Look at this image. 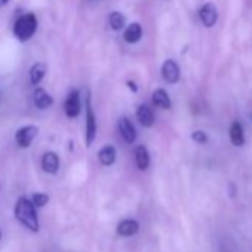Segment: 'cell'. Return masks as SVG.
Returning a JSON list of instances; mask_svg holds the SVG:
<instances>
[{"instance_id":"cell-10","label":"cell","mask_w":252,"mask_h":252,"mask_svg":"<svg viewBox=\"0 0 252 252\" xmlns=\"http://www.w3.org/2000/svg\"><path fill=\"white\" fill-rule=\"evenodd\" d=\"M137 119H138V122L144 126V128H152V126L155 125V113H153V110H152L147 104L138 105Z\"/></svg>"},{"instance_id":"cell-14","label":"cell","mask_w":252,"mask_h":252,"mask_svg":"<svg viewBox=\"0 0 252 252\" xmlns=\"http://www.w3.org/2000/svg\"><path fill=\"white\" fill-rule=\"evenodd\" d=\"M152 96H153V104L156 107H159L162 110H169L172 107L171 98H169V95H168V92L165 89H162V88L156 89Z\"/></svg>"},{"instance_id":"cell-8","label":"cell","mask_w":252,"mask_h":252,"mask_svg":"<svg viewBox=\"0 0 252 252\" xmlns=\"http://www.w3.org/2000/svg\"><path fill=\"white\" fill-rule=\"evenodd\" d=\"M199 18L205 27H208V29L214 27L217 20H218V11H217L215 5L214 3H205L199 9Z\"/></svg>"},{"instance_id":"cell-24","label":"cell","mask_w":252,"mask_h":252,"mask_svg":"<svg viewBox=\"0 0 252 252\" xmlns=\"http://www.w3.org/2000/svg\"><path fill=\"white\" fill-rule=\"evenodd\" d=\"M0 239H2V231H0Z\"/></svg>"},{"instance_id":"cell-4","label":"cell","mask_w":252,"mask_h":252,"mask_svg":"<svg viewBox=\"0 0 252 252\" xmlns=\"http://www.w3.org/2000/svg\"><path fill=\"white\" fill-rule=\"evenodd\" d=\"M39 134V128L36 125H26L23 128H20L15 134V141L20 149H29L34 138Z\"/></svg>"},{"instance_id":"cell-7","label":"cell","mask_w":252,"mask_h":252,"mask_svg":"<svg viewBox=\"0 0 252 252\" xmlns=\"http://www.w3.org/2000/svg\"><path fill=\"white\" fill-rule=\"evenodd\" d=\"M180 76H181V70L178 64L174 60H166L162 65V77L165 79V82L175 85L180 80Z\"/></svg>"},{"instance_id":"cell-11","label":"cell","mask_w":252,"mask_h":252,"mask_svg":"<svg viewBox=\"0 0 252 252\" xmlns=\"http://www.w3.org/2000/svg\"><path fill=\"white\" fill-rule=\"evenodd\" d=\"M33 101H34V105H36L39 110H46V108H49V107L54 104V98H52L43 88H37V89L34 91Z\"/></svg>"},{"instance_id":"cell-21","label":"cell","mask_w":252,"mask_h":252,"mask_svg":"<svg viewBox=\"0 0 252 252\" xmlns=\"http://www.w3.org/2000/svg\"><path fill=\"white\" fill-rule=\"evenodd\" d=\"M191 140L194 143H197V144H205L208 141V137H206V134L203 131H194L191 134Z\"/></svg>"},{"instance_id":"cell-9","label":"cell","mask_w":252,"mask_h":252,"mask_svg":"<svg viewBox=\"0 0 252 252\" xmlns=\"http://www.w3.org/2000/svg\"><path fill=\"white\" fill-rule=\"evenodd\" d=\"M42 168L46 174L55 175L60 169V158L55 152H46L42 158Z\"/></svg>"},{"instance_id":"cell-15","label":"cell","mask_w":252,"mask_h":252,"mask_svg":"<svg viewBox=\"0 0 252 252\" xmlns=\"http://www.w3.org/2000/svg\"><path fill=\"white\" fill-rule=\"evenodd\" d=\"M228 135H230V141H231V144H233V146H236V147H242V146L245 144V134H243V128H242V125H240L239 122L231 123Z\"/></svg>"},{"instance_id":"cell-22","label":"cell","mask_w":252,"mask_h":252,"mask_svg":"<svg viewBox=\"0 0 252 252\" xmlns=\"http://www.w3.org/2000/svg\"><path fill=\"white\" fill-rule=\"evenodd\" d=\"M126 85H128V88H129L132 92H138V86H137V83H135V82L128 80V82H126Z\"/></svg>"},{"instance_id":"cell-12","label":"cell","mask_w":252,"mask_h":252,"mask_svg":"<svg viewBox=\"0 0 252 252\" xmlns=\"http://www.w3.org/2000/svg\"><path fill=\"white\" fill-rule=\"evenodd\" d=\"M141 37H143V27L140 23L129 24L123 33V39L126 43H137L141 40Z\"/></svg>"},{"instance_id":"cell-1","label":"cell","mask_w":252,"mask_h":252,"mask_svg":"<svg viewBox=\"0 0 252 252\" xmlns=\"http://www.w3.org/2000/svg\"><path fill=\"white\" fill-rule=\"evenodd\" d=\"M15 217L30 231L37 233L40 230L39 218H37V214H36V206L27 197L23 196V197H20L17 200V203H15Z\"/></svg>"},{"instance_id":"cell-16","label":"cell","mask_w":252,"mask_h":252,"mask_svg":"<svg viewBox=\"0 0 252 252\" xmlns=\"http://www.w3.org/2000/svg\"><path fill=\"white\" fill-rule=\"evenodd\" d=\"M135 163L138 169L146 171L150 166V153L146 146H138L135 149Z\"/></svg>"},{"instance_id":"cell-20","label":"cell","mask_w":252,"mask_h":252,"mask_svg":"<svg viewBox=\"0 0 252 252\" xmlns=\"http://www.w3.org/2000/svg\"><path fill=\"white\" fill-rule=\"evenodd\" d=\"M32 202H33V205L36 208H42V206H45L49 202V196L46 193H34Z\"/></svg>"},{"instance_id":"cell-3","label":"cell","mask_w":252,"mask_h":252,"mask_svg":"<svg viewBox=\"0 0 252 252\" xmlns=\"http://www.w3.org/2000/svg\"><path fill=\"white\" fill-rule=\"evenodd\" d=\"M85 108H86V132H85V140H86V147H91L96 138V116L94 113L92 104H91V96H86V102H85Z\"/></svg>"},{"instance_id":"cell-19","label":"cell","mask_w":252,"mask_h":252,"mask_svg":"<svg viewBox=\"0 0 252 252\" xmlns=\"http://www.w3.org/2000/svg\"><path fill=\"white\" fill-rule=\"evenodd\" d=\"M108 24H110L111 30L120 32V30L125 29V26H126V18H125V15H123L122 12L114 11V12H111L110 17H108Z\"/></svg>"},{"instance_id":"cell-13","label":"cell","mask_w":252,"mask_h":252,"mask_svg":"<svg viewBox=\"0 0 252 252\" xmlns=\"http://www.w3.org/2000/svg\"><path fill=\"white\" fill-rule=\"evenodd\" d=\"M140 230V224L135 220H123L119 225H117V234L123 236V237H129L137 234Z\"/></svg>"},{"instance_id":"cell-6","label":"cell","mask_w":252,"mask_h":252,"mask_svg":"<svg viewBox=\"0 0 252 252\" xmlns=\"http://www.w3.org/2000/svg\"><path fill=\"white\" fill-rule=\"evenodd\" d=\"M119 132L122 135V138L128 143V144H134L137 140V129L135 126L132 125V122L128 117H120L119 123H117Z\"/></svg>"},{"instance_id":"cell-17","label":"cell","mask_w":252,"mask_h":252,"mask_svg":"<svg viewBox=\"0 0 252 252\" xmlns=\"http://www.w3.org/2000/svg\"><path fill=\"white\" fill-rule=\"evenodd\" d=\"M98 160L104 166H111L116 162V149L113 146H104L98 152Z\"/></svg>"},{"instance_id":"cell-2","label":"cell","mask_w":252,"mask_h":252,"mask_svg":"<svg viewBox=\"0 0 252 252\" xmlns=\"http://www.w3.org/2000/svg\"><path fill=\"white\" fill-rule=\"evenodd\" d=\"M37 32V18L34 14H23L14 24V36L20 42H29Z\"/></svg>"},{"instance_id":"cell-5","label":"cell","mask_w":252,"mask_h":252,"mask_svg":"<svg viewBox=\"0 0 252 252\" xmlns=\"http://www.w3.org/2000/svg\"><path fill=\"white\" fill-rule=\"evenodd\" d=\"M80 110H82V104H80V94L77 89H71L65 98V102H64V111H65V116L68 119H74L80 114Z\"/></svg>"},{"instance_id":"cell-18","label":"cell","mask_w":252,"mask_h":252,"mask_svg":"<svg viewBox=\"0 0 252 252\" xmlns=\"http://www.w3.org/2000/svg\"><path fill=\"white\" fill-rule=\"evenodd\" d=\"M46 74V64L45 63H36L30 68V82L32 85L37 86Z\"/></svg>"},{"instance_id":"cell-23","label":"cell","mask_w":252,"mask_h":252,"mask_svg":"<svg viewBox=\"0 0 252 252\" xmlns=\"http://www.w3.org/2000/svg\"><path fill=\"white\" fill-rule=\"evenodd\" d=\"M9 3V0H0V6H5Z\"/></svg>"}]
</instances>
